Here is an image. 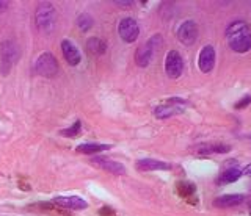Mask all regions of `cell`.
I'll return each instance as SVG.
<instances>
[{
	"label": "cell",
	"instance_id": "cell-23",
	"mask_svg": "<svg viewBox=\"0 0 251 216\" xmlns=\"http://www.w3.org/2000/svg\"><path fill=\"white\" fill-rule=\"evenodd\" d=\"M6 8H8V2H3V0H0V13H3Z\"/></svg>",
	"mask_w": 251,
	"mask_h": 216
},
{
	"label": "cell",
	"instance_id": "cell-8",
	"mask_svg": "<svg viewBox=\"0 0 251 216\" xmlns=\"http://www.w3.org/2000/svg\"><path fill=\"white\" fill-rule=\"evenodd\" d=\"M118 32L124 42H134L137 41L138 35H140V27L135 22V19L132 18H124L120 22V27H118Z\"/></svg>",
	"mask_w": 251,
	"mask_h": 216
},
{
	"label": "cell",
	"instance_id": "cell-24",
	"mask_svg": "<svg viewBox=\"0 0 251 216\" xmlns=\"http://www.w3.org/2000/svg\"><path fill=\"white\" fill-rule=\"evenodd\" d=\"M242 174H245V176H250V177H251V163H250L248 166H245V169L242 171Z\"/></svg>",
	"mask_w": 251,
	"mask_h": 216
},
{
	"label": "cell",
	"instance_id": "cell-18",
	"mask_svg": "<svg viewBox=\"0 0 251 216\" xmlns=\"http://www.w3.org/2000/svg\"><path fill=\"white\" fill-rule=\"evenodd\" d=\"M105 49H107V44L102 41L101 38H90L86 41V50L90 52L93 55H102L105 54Z\"/></svg>",
	"mask_w": 251,
	"mask_h": 216
},
{
	"label": "cell",
	"instance_id": "cell-2",
	"mask_svg": "<svg viewBox=\"0 0 251 216\" xmlns=\"http://www.w3.org/2000/svg\"><path fill=\"white\" fill-rule=\"evenodd\" d=\"M36 27L40 28V32L42 33H52L54 28L57 25V10L52 3L42 2L38 5L35 14Z\"/></svg>",
	"mask_w": 251,
	"mask_h": 216
},
{
	"label": "cell",
	"instance_id": "cell-16",
	"mask_svg": "<svg viewBox=\"0 0 251 216\" xmlns=\"http://www.w3.org/2000/svg\"><path fill=\"white\" fill-rule=\"evenodd\" d=\"M242 176V171L237 166H232V168H228L225 169L223 173L218 176V183L220 185H226V183H232L235 180H239Z\"/></svg>",
	"mask_w": 251,
	"mask_h": 216
},
{
	"label": "cell",
	"instance_id": "cell-5",
	"mask_svg": "<svg viewBox=\"0 0 251 216\" xmlns=\"http://www.w3.org/2000/svg\"><path fill=\"white\" fill-rule=\"evenodd\" d=\"M159 42H160V36L156 35V36H152V38L147 41L145 46L138 47V50L135 52V61H137L138 66L146 68V66L151 63V59L154 57V52L157 50Z\"/></svg>",
	"mask_w": 251,
	"mask_h": 216
},
{
	"label": "cell",
	"instance_id": "cell-6",
	"mask_svg": "<svg viewBox=\"0 0 251 216\" xmlns=\"http://www.w3.org/2000/svg\"><path fill=\"white\" fill-rule=\"evenodd\" d=\"M0 58H2V72L8 74L11 66L16 63L19 58V47L16 42L5 41L2 42V50H0Z\"/></svg>",
	"mask_w": 251,
	"mask_h": 216
},
{
	"label": "cell",
	"instance_id": "cell-7",
	"mask_svg": "<svg viewBox=\"0 0 251 216\" xmlns=\"http://www.w3.org/2000/svg\"><path fill=\"white\" fill-rule=\"evenodd\" d=\"M184 71V59L178 50H169L165 59V72L169 79H179Z\"/></svg>",
	"mask_w": 251,
	"mask_h": 216
},
{
	"label": "cell",
	"instance_id": "cell-19",
	"mask_svg": "<svg viewBox=\"0 0 251 216\" xmlns=\"http://www.w3.org/2000/svg\"><path fill=\"white\" fill-rule=\"evenodd\" d=\"M107 149H110L108 144H96V143H85V144H80L77 146L76 151L79 154H98V152H102V151H107Z\"/></svg>",
	"mask_w": 251,
	"mask_h": 216
},
{
	"label": "cell",
	"instance_id": "cell-13",
	"mask_svg": "<svg viewBox=\"0 0 251 216\" xmlns=\"http://www.w3.org/2000/svg\"><path fill=\"white\" fill-rule=\"evenodd\" d=\"M137 169L138 171H167V169H171V165L167 161L145 158V160L137 161Z\"/></svg>",
	"mask_w": 251,
	"mask_h": 216
},
{
	"label": "cell",
	"instance_id": "cell-15",
	"mask_svg": "<svg viewBox=\"0 0 251 216\" xmlns=\"http://www.w3.org/2000/svg\"><path fill=\"white\" fill-rule=\"evenodd\" d=\"M245 200V196L243 195H226V196H220L213 200V205L218 208H230V207H235L242 204Z\"/></svg>",
	"mask_w": 251,
	"mask_h": 216
},
{
	"label": "cell",
	"instance_id": "cell-25",
	"mask_svg": "<svg viewBox=\"0 0 251 216\" xmlns=\"http://www.w3.org/2000/svg\"><path fill=\"white\" fill-rule=\"evenodd\" d=\"M250 215H251V205H250Z\"/></svg>",
	"mask_w": 251,
	"mask_h": 216
},
{
	"label": "cell",
	"instance_id": "cell-9",
	"mask_svg": "<svg viewBox=\"0 0 251 216\" xmlns=\"http://www.w3.org/2000/svg\"><path fill=\"white\" fill-rule=\"evenodd\" d=\"M178 39L186 44V46H191L198 39V27L193 20H186L182 22L181 27L178 28Z\"/></svg>",
	"mask_w": 251,
	"mask_h": 216
},
{
	"label": "cell",
	"instance_id": "cell-14",
	"mask_svg": "<svg viewBox=\"0 0 251 216\" xmlns=\"http://www.w3.org/2000/svg\"><path fill=\"white\" fill-rule=\"evenodd\" d=\"M54 202L60 207L64 208H71V210H84L86 208V202L82 197H77V196H69V197H57Z\"/></svg>",
	"mask_w": 251,
	"mask_h": 216
},
{
	"label": "cell",
	"instance_id": "cell-4",
	"mask_svg": "<svg viewBox=\"0 0 251 216\" xmlns=\"http://www.w3.org/2000/svg\"><path fill=\"white\" fill-rule=\"evenodd\" d=\"M186 107H187V102L184 99H168L165 103H162V105H159L154 110V115L159 119H167V118L182 113Z\"/></svg>",
	"mask_w": 251,
	"mask_h": 216
},
{
	"label": "cell",
	"instance_id": "cell-10",
	"mask_svg": "<svg viewBox=\"0 0 251 216\" xmlns=\"http://www.w3.org/2000/svg\"><path fill=\"white\" fill-rule=\"evenodd\" d=\"M215 66V49L212 46H204L198 57V68L201 72L209 74Z\"/></svg>",
	"mask_w": 251,
	"mask_h": 216
},
{
	"label": "cell",
	"instance_id": "cell-12",
	"mask_svg": "<svg viewBox=\"0 0 251 216\" xmlns=\"http://www.w3.org/2000/svg\"><path fill=\"white\" fill-rule=\"evenodd\" d=\"M62 50H63V57L71 66H77L80 63V52L79 49L74 46L69 39L62 41Z\"/></svg>",
	"mask_w": 251,
	"mask_h": 216
},
{
	"label": "cell",
	"instance_id": "cell-20",
	"mask_svg": "<svg viewBox=\"0 0 251 216\" xmlns=\"http://www.w3.org/2000/svg\"><path fill=\"white\" fill-rule=\"evenodd\" d=\"M77 25H79V28H82L84 32H86L88 28L93 27V19L88 16V14H82V16H79V19H77Z\"/></svg>",
	"mask_w": 251,
	"mask_h": 216
},
{
	"label": "cell",
	"instance_id": "cell-1",
	"mask_svg": "<svg viewBox=\"0 0 251 216\" xmlns=\"http://www.w3.org/2000/svg\"><path fill=\"white\" fill-rule=\"evenodd\" d=\"M226 39L234 52L245 54L251 49V28L247 22L235 20L226 30Z\"/></svg>",
	"mask_w": 251,
	"mask_h": 216
},
{
	"label": "cell",
	"instance_id": "cell-21",
	"mask_svg": "<svg viewBox=\"0 0 251 216\" xmlns=\"http://www.w3.org/2000/svg\"><path fill=\"white\" fill-rule=\"evenodd\" d=\"M80 127H82V124H80V121H77L76 124L72 125L71 129H66V130H62L60 133L63 137H68V138H74V137H77L79 135V132H80Z\"/></svg>",
	"mask_w": 251,
	"mask_h": 216
},
{
	"label": "cell",
	"instance_id": "cell-3",
	"mask_svg": "<svg viewBox=\"0 0 251 216\" xmlns=\"http://www.w3.org/2000/svg\"><path fill=\"white\" fill-rule=\"evenodd\" d=\"M35 71H36V74H40V76L49 77V79L57 76L58 63H57L55 57L52 54H49V52L40 55V58L36 59V63H35Z\"/></svg>",
	"mask_w": 251,
	"mask_h": 216
},
{
	"label": "cell",
	"instance_id": "cell-11",
	"mask_svg": "<svg viewBox=\"0 0 251 216\" xmlns=\"http://www.w3.org/2000/svg\"><path fill=\"white\" fill-rule=\"evenodd\" d=\"M91 163L94 166H98V168L107 171V173H110V174H115V176H123L126 173V168L121 165L120 161L110 160L107 157H93Z\"/></svg>",
	"mask_w": 251,
	"mask_h": 216
},
{
	"label": "cell",
	"instance_id": "cell-17",
	"mask_svg": "<svg viewBox=\"0 0 251 216\" xmlns=\"http://www.w3.org/2000/svg\"><path fill=\"white\" fill-rule=\"evenodd\" d=\"M230 151V146L221 144V143H208V144H201L198 147V154H225Z\"/></svg>",
	"mask_w": 251,
	"mask_h": 216
},
{
	"label": "cell",
	"instance_id": "cell-22",
	"mask_svg": "<svg viewBox=\"0 0 251 216\" xmlns=\"http://www.w3.org/2000/svg\"><path fill=\"white\" fill-rule=\"evenodd\" d=\"M243 102H239V103H235V108H243V107H247L248 103L251 102V96H247L245 99H242Z\"/></svg>",
	"mask_w": 251,
	"mask_h": 216
}]
</instances>
